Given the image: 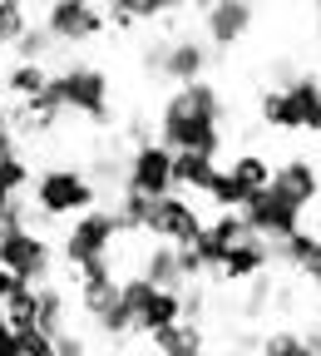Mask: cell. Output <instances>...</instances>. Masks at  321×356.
<instances>
[{
    "label": "cell",
    "instance_id": "10",
    "mask_svg": "<svg viewBox=\"0 0 321 356\" xmlns=\"http://www.w3.org/2000/svg\"><path fill=\"white\" fill-rule=\"evenodd\" d=\"M74 287H79V312L94 322L99 337L119 341V337L133 332V317H129L124 302H119V277H94V282H74Z\"/></svg>",
    "mask_w": 321,
    "mask_h": 356
},
{
    "label": "cell",
    "instance_id": "16",
    "mask_svg": "<svg viewBox=\"0 0 321 356\" xmlns=\"http://www.w3.org/2000/svg\"><path fill=\"white\" fill-rule=\"evenodd\" d=\"M267 267H272V243H262V238H252V233H247L233 252L222 257L217 277H222V282H257Z\"/></svg>",
    "mask_w": 321,
    "mask_h": 356
},
{
    "label": "cell",
    "instance_id": "17",
    "mask_svg": "<svg viewBox=\"0 0 321 356\" xmlns=\"http://www.w3.org/2000/svg\"><path fill=\"white\" fill-rule=\"evenodd\" d=\"M35 332H44V337L69 332V292L65 287H55V282L35 287Z\"/></svg>",
    "mask_w": 321,
    "mask_h": 356
},
{
    "label": "cell",
    "instance_id": "8",
    "mask_svg": "<svg viewBox=\"0 0 321 356\" xmlns=\"http://www.w3.org/2000/svg\"><path fill=\"white\" fill-rule=\"evenodd\" d=\"M40 30L55 44H89V40H99L109 30V20H104V6H89V0H55V6H44Z\"/></svg>",
    "mask_w": 321,
    "mask_h": 356
},
{
    "label": "cell",
    "instance_id": "39",
    "mask_svg": "<svg viewBox=\"0 0 321 356\" xmlns=\"http://www.w3.org/2000/svg\"><path fill=\"white\" fill-rule=\"evenodd\" d=\"M133 356H154V351H133Z\"/></svg>",
    "mask_w": 321,
    "mask_h": 356
},
{
    "label": "cell",
    "instance_id": "32",
    "mask_svg": "<svg viewBox=\"0 0 321 356\" xmlns=\"http://www.w3.org/2000/svg\"><path fill=\"white\" fill-rule=\"evenodd\" d=\"M203 307H208V292L193 282V287H183V322H198L203 317Z\"/></svg>",
    "mask_w": 321,
    "mask_h": 356
},
{
    "label": "cell",
    "instance_id": "20",
    "mask_svg": "<svg viewBox=\"0 0 321 356\" xmlns=\"http://www.w3.org/2000/svg\"><path fill=\"white\" fill-rule=\"evenodd\" d=\"M154 346V356H203V327L198 322H173V327H163V332H154L149 337Z\"/></svg>",
    "mask_w": 321,
    "mask_h": 356
},
{
    "label": "cell",
    "instance_id": "36",
    "mask_svg": "<svg viewBox=\"0 0 321 356\" xmlns=\"http://www.w3.org/2000/svg\"><path fill=\"white\" fill-rule=\"evenodd\" d=\"M306 346H311V351L321 356V327H311V332H306Z\"/></svg>",
    "mask_w": 321,
    "mask_h": 356
},
{
    "label": "cell",
    "instance_id": "18",
    "mask_svg": "<svg viewBox=\"0 0 321 356\" xmlns=\"http://www.w3.org/2000/svg\"><path fill=\"white\" fill-rule=\"evenodd\" d=\"M139 277H144L154 292H183V287H193L188 277L178 273V248H163V243H154V252H149L144 267H139Z\"/></svg>",
    "mask_w": 321,
    "mask_h": 356
},
{
    "label": "cell",
    "instance_id": "19",
    "mask_svg": "<svg viewBox=\"0 0 321 356\" xmlns=\"http://www.w3.org/2000/svg\"><path fill=\"white\" fill-rule=\"evenodd\" d=\"M173 322H183V292H154V297L144 302V312L133 317V332H139V337H154V332H163V327H173Z\"/></svg>",
    "mask_w": 321,
    "mask_h": 356
},
{
    "label": "cell",
    "instance_id": "7",
    "mask_svg": "<svg viewBox=\"0 0 321 356\" xmlns=\"http://www.w3.org/2000/svg\"><path fill=\"white\" fill-rule=\"evenodd\" d=\"M114 238H119L114 208H89V213L74 218V228L65 233V262H69V267L104 262V257L114 252Z\"/></svg>",
    "mask_w": 321,
    "mask_h": 356
},
{
    "label": "cell",
    "instance_id": "15",
    "mask_svg": "<svg viewBox=\"0 0 321 356\" xmlns=\"http://www.w3.org/2000/svg\"><path fill=\"white\" fill-rule=\"evenodd\" d=\"M272 188H277L287 203H297L302 213L321 198V168L311 163V159H302V154H292V159H282L277 168H272Z\"/></svg>",
    "mask_w": 321,
    "mask_h": 356
},
{
    "label": "cell",
    "instance_id": "24",
    "mask_svg": "<svg viewBox=\"0 0 321 356\" xmlns=\"http://www.w3.org/2000/svg\"><path fill=\"white\" fill-rule=\"evenodd\" d=\"M114 218H119V233H149L154 198H139V193H119V198H114Z\"/></svg>",
    "mask_w": 321,
    "mask_h": 356
},
{
    "label": "cell",
    "instance_id": "4",
    "mask_svg": "<svg viewBox=\"0 0 321 356\" xmlns=\"http://www.w3.org/2000/svg\"><path fill=\"white\" fill-rule=\"evenodd\" d=\"M321 109V74L302 70L287 89H267L257 114L267 129H306V119Z\"/></svg>",
    "mask_w": 321,
    "mask_h": 356
},
{
    "label": "cell",
    "instance_id": "6",
    "mask_svg": "<svg viewBox=\"0 0 321 356\" xmlns=\"http://www.w3.org/2000/svg\"><path fill=\"white\" fill-rule=\"evenodd\" d=\"M238 218H242V228H247L252 238H262V243H272V248L302 233V208H297V203H287L272 184H267L262 193H252V198L242 203V213H238Z\"/></svg>",
    "mask_w": 321,
    "mask_h": 356
},
{
    "label": "cell",
    "instance_id": "3",
    "mask_svg": "<svg viewBox=\"0 0 321 356\" xmlns=\"http://www.w3.org/2000/svg\"><path fill=\"white\" fill-rule=\"evenodd\" d=\"M50 99L65 109V114H84L94 124H114V89H109V74L99 65H65V70H50Z\"/></svg>",
    "mask_w": 321,
    "mask_h": 356
},
{
    "label": "cell",
    "instance_id": "26",
    "mask_svg": "<svg viewBox=\"0 0 321 356\" xmlns=\"http://www.w3.org/2000/svg\"><path fill=\"white\" fill-rule=\"evenodd\" d=\"M50 50H55V40L44 35L40 25H30V30L15 40V50H10V55H15V65H44V60H50Z\"/></svg>",
    "mask_w": 321,
    "mask_h": 356
},
{
    "label": "cell",
    "instance_id": "13",
    "mask_svg": "<svg viewBox=\"0 0 321 356\" xmlns=\"http://www.w3.org/2000/svg\"><path fill=\"white\" fill-rule=\"evenodd\" d=\"M208 65H213V50L198 40V35H168L163 40V55H158V79H168V84H198V79H208Z\"/></svg>",
    "mask_w": 321,
    "mask_h": 356
},
{
    "label": "cell",
    "instance_id": "30",
    "mask_svg": "<svg viewBox=\"0 0 321 356\" xmlns=\"http://www.w3.org/2000/svg\"><path fill=\"white\" fill-rule=\"evenodd\" d=\"M149 297H154V287H149L139 273H133V277H119V302H124V312H129V317H139Z\"/></svg>",
    "mask_w": 321,
    "mask_h": 356
},
{
    "label": "cell",
    "instance_id": "22",
    "mask_svg": "<svg viewBox=\"0 0 321 356\" xmlns=\"http://www.w3.org/2000/svg\"><path fill=\"white\" fill-rule=\"evenodd\" d=\"M227 178L242 188V198H252V193H262L272 184V163L262 154H238L233 163H227Z\"/></svg>",
    "mask_w": 321,
    "mask_h": 356
},
{
    "label": "cell",
    "instance_id": "14",
    "mask_svg": "<svg viewBox=\"0 0 321 356\" xmlns=\"http://www.w3.org/2000/svg\"><path fill=\"white\" fill-rule=\"evenodd\" d=\"M242 238H247L242 218H238V213H217L213 222H203V233L193 238V257H198V267H203V273H217L222 257L233 252Z\"/></svg>",
    "mask_w": 321,
    "mask_h": 356
},
{
    "label": "cell",
    "instance_id": "23",
    "mask_svg": "<svg viewBox=\"0 0 321 356\" xmlns=\"http://www.w3.org/2000/svg\"><path fill=\"white\" fill-rule=\"evenodd\" d=\"M272 257H277V262H287V267H297V273H306V267L321 257V238L302 228L297 238H287V243H277V248H272Z\"/></svg>",
    "mask_w": 321,
    "mask_h": 356
},
{
    "label": "cell",
    "instance_id": "38",
    "mask_svg": "<svg viewBox=\"0 0 321 356\" xmlns=\"http://www.w3.org/2000/svg\"><path fill=\"white\" fill-rule=\"evenodd\" d=\"M316 30H321V6H316Z\"/></svg>",
    "mask_w": 321,
    "mask_h": 356
},
{
    "label": "cell",
    "instance_id": "27",
    "mask_svg": "<svg viewBox=\"0 0 321 356\" xmlns=\"http://www.w3.org/2000/svg\"><path fill=\"white\" fill-rule=\"evenodd\" d=\"M257 356H316V351L306 346L302 332H267L262 346H257Z\"/></svg>",
    "mask_w": 321,
    "mask_h": 356
},
{
    "label": "cell",
    "instance_id": "9",
    "mask_svg": "<svg viewBox=\"0 0 321 356\" xmlns=\"http://www.w3.org/2000/svg\"><path fill=\"white\" fill-rule=\"evenodd\" d=\"M119 193H139V198H168L173 193V154L163 144H144L133 149L129 163H124V184Z\"/></svg>",
    "mask_w": 321,
    "mask_h": 356
},
{
    "label": "cell",
    "instance_id": "5",
    "mask_svg": "<svg viewBox=\"0 0 321 356\" xmlns=\"http://www.w3.org/2000/svg\"><path fill=\"white\" fill-rule=\"evenodd\" d=\"M0 267L20 282V287H44L55 273V248L44 243V233L20 228V233H0Z\"/></svg>",
    "mask_w": 321,
    "mask_h": 356
},
{
    "label": "cell",
    "instance_id": "35",
    "mask_svg": "<svg viewBox=\"0 0 321 356\" xmlns=\"http://www.w3.org/2000/svg\"><path fill=\"white\" fill-rule=\"evenodd\" d=\"M15 292H20V282H15V277L6 273V267H0V307H6V302H10Z\"/></svg>",
    "mask_w": 321,
    "mask_h": 356
},
{
    "label": "cell",
    "instance_id": "34",
    "mask_svg": "<svg viewBox=\"0 0 321 356\" xmlns=\"http://www.w3.org/2000/svg\"><path fill=\"white\" fill-rule=\"evenodd\" d=\"M0 356H20V341H15V332L6 322V312H0Z\"/></svg>",
    "mask_w": 321,
    "mask_h": 356
},
{
    "label": "cell",
    "instance_id": "2",
    "mask_svg": "<svg viewBox=\"0 0 321 356\" xmlns=\"http://www.w3.org/2000/svg\"><path fill=\"white\" fill-rule=\"evenodd\" d=\"M99 193L89 184V173L84 168H69V163H55V168H40L35 173V184H30V208L40 218H79L89 208H99Z\"/></svg>",
    "mask_w": 321,
    "mask_h": 356
},
{
    "label": "cell",
    "instance_id": "1",
    "mask_svg": "<svg viewBox=\"0 0 321 356\" xmlns=\"http://www.w3.org/2000/svg\"><path fill=\"white\" fill-rule=\"evenodd\" d=\"M168 154H222V95L213 79L183 84L163 99L158 109V139Z\"/></svg>",
    "mask_w": 321,
    "mask_h": 356
},
{
    "label": "cell",
    "instance_id": "31",
    "mask_svg": "<svg viewBox=\"0 0 321 356\" xmlns=\"http://www.w3.org/2000/svg\"><path fill=\"white\" fill-rule=\"evenodd\" d=\"M15 341H20V356H55V337H44V332H35V327L20 332Z\"/></svg>",
    "mask_w": 321,
    "mask_h": 356
},
{
    "label": "cell",
    "instance_id": "29",
    "mask_svg": "<svg viewBox=\"0 0 321 356\" xmlns=\"http://www.w3.org/2000/svg\"><path fill=\"white\" fill-rule=\"evenodd\" d=\"M0 312H6V322H10V332L20 337V332H30L35 327V287H20L6 307H0Z\"/></svg>",
    "mask_w": 321,
    "mask_h": 356
},
{
    "label": "cell",
    "instance_id": "28",
    "mask_svg": "<svg viewBox=\"0 0 321 356\" xmlns=\"http://www.w3.org/2000/svg\"><path fill=\"white\" fill-rule=\"evenodd\" d=\"M30 30V10L15 6V0H6L0 6V50H15V40Z\"/></svg>",
    "mask_w": 321,
    "mask_h": 356
},
{
    "label": "cell",
    "instance_id": "37",
    "mask_svg": "<svg viewBox=\"0 0 321 356\" xmlns=\"http://www.w3.org/2000/svg\"><path fill=\"white\" fill-rule=\"evenodd\" d=\"M306 134H321V109H316V114L306 119Z\"/></svg>",
    "mask_w": 321,
    "mask_h": 356
},
{
    "label": "cell",
    "instance_id": "25",
    "mask_svg": "<svg viewBox=\"0 0 321 356\" xmlns=\"http://www.w3.org/2000/svg\"><path fill=\"white\" fill-rule=\"evenodd\" d=\"M44 84H50V70H44V65H10L6 70V95H15L20 104L35 99Z\"/></svg>",
    "mask_w": 321,
    "mask_h": 356
},
{
    "label": "cell",
    "instance_id": "11",
    "mask_svg": "<svg viewBox=\"0 0 321 356\" xmlns=\"http://www.w3.org/2000/svg\"><path fill=\"white\" fill-rule=\"evenodd\" d=\"M198 15H203V44L213 55H222V50H233V44L247 40L252 20H257V6H247V0H213Z\"/></svg>",
    "mask_w": 321,
    "mask_h": 356
},
{
    "label": "cell",
    "instance_id": "40",
    "mask_svg": "<svg viewBox=\"0 0 321 356\" xmlns=\"http://www.w3.org/2000/svg\"><path fill=\"white\" fill-rule=\"evenodd\" d=\"M227 356H242V351H227Z\"/></svg>",
    "mask_w": 321,
    "mask_h": 356
},
{
    "label": "cell",
    "instance_id": "33",
    "mask_svg": "<svg viewBox=\"0 0 321 356\" xmlns=\"http://www.w3.org/2000/svg\"><path fill=\"white\" fill-rule=\"evenodd\" d=\"M55 356H89V346H84V337L60 332V337H55Z\"/></svg>",
    "mask_w": 321,
    "mask_h": 356
},
{
    "label": "cell",
    "instance_id": "21",
    "mask_svg": "<svg viewBox=\"0 0 321 356\" xmlns=\"http://www.w3.org/2000/svg\"><path fill=\"white\" fill-rule=\"evenodd\" d=\"M217 173V159L208 154H173V193H203Z\"/></svg>",
    "mask_w": 321,
    "mask_h": 356
},
{
    "label": "cell",
    "instance_id": "12",
    "mask_svg": "<svg viewBox=\"0 0 321 356\" xmlns=\"http://www.w3.org/2000/svg\"><path fill=\"white\" fill-rule=\"evenodd\" d=\"M149 233H154V243H163V248H193V238L203 233V213L193 208V198L168 193V198L154 203Z\"/></svg>",
    "mask_w": 321,
    "mask_h": 356
}]
</instances>
